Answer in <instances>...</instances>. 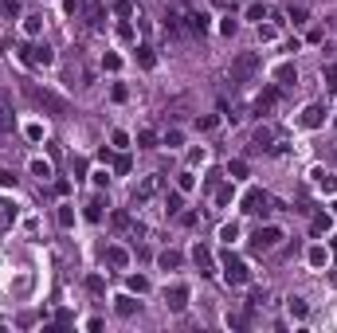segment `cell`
I'll list each match as a JSON object with an SVG mask.
<instances>
[{
  "instance_id": "6da1fadb",
  "label": "cell",
  "mask_w": 337,
  "mask_h": 333,
  "mask_svg": "<svg viewBox=\"0 0 337 333\" xmlns=\"http://www.w3.org/2000/svg\"><path fill=\"white\" fill-rule=\"evenodd\" d=\"M259 67H263V59H259L255 51H239V55L232 59V82H235V87H243V82H251Z\"/></svg>"
},
{
  "instance_id": "7a4b0ae2",
  "label": "cell",
  "mask_w": 337,
  "mask_h": 333,
  "mask_svg": "<svg viewBox=\"0 0 337 333\" xmlns=\"http://www.w3.org/2000/svg\"><path fill=\"white\" fill-rule=\"evenodd\" d=\"M24 91H28V98L35 102V106L51 110V114H67V110H71V102H67L63 94H55V91H44V87H35V82H28Z\"/></svg>"
},
{
  "instance_id": "3957f363",
  "label": "cell",
  "mask_w": 337,
  "mask_h": 333,
  "mask_svg": "<svg viewBox=\"0 0 337 333\" xmlns=\"http://www.w3.org/2000/svg\"><path fill=\"white\" fill-rule=\"evenodd\" d=\"M16 55L28 63V67H51L55 63V51L47 44H24V47H16Z\"/></svg>"
},
{
  "instance_id": "277c9868",
  "label": "cell",
  "mask_w": 337,
  "mask_h": 333,
  "mask_svg": "<svg viewBox=\"0 0 337 333\" xmlns=\"http://www.w3.org/2000/svg\"><path fill=\"white\" fill-rule=\"evenodd\" d=\"M223 278H228V286H247V282H251L247 263H243L239 255H232V251L223 255Z\"/></svg>"
},
{
  "instance_id": "5b68a950",
  "label": "cell",
  "mask_w": 337,
  "mask_h": 333,
  "mask_svg": "<svg viewBox=\"0 0 337 333\" xmlns=\"http://www.w3.org/2000/svg\"><path fill=\"white\" fill-rule=\"evenodd\" d=\"M282 239H286V235H282V227L263 224L259 231H255V235H251V247H255V251H275V247H279Z\"/></svg>"
},
{
  "instance_id": "8992f818",
  "label": "cell",
  "mask_w": 337,
  "mask_h": 333,
  "mask_svg": "<svg viewBox=\"0 0 337 333\" xmlns=\"http://www.w3.org/2000/svg\"><path fill=\"white\" fill-rule=\"evenodd\" d=\"M165 306H169L173 314H184V310H189V286H184V282L165 286Z\"/></svg>"
},
{
  "instance_id": "52a82bcc",
  "label": "cell",
  "mask_w": 337,
  "mask_h": 333,
  "mask_svg": "<svg viewBox=\"0 0 337 333\" xmlns=\"http://www.w3.org/2000/svg\"><path fill=\"white\" fill-rule=\"evenodd\" d=\"M161 184H165V177L161 173H153V177H145V181L133 188V204H145V200H153L157 192H161Z\"/></svg>"
},
{
  "instance_id": "ba28073f",
  "label": "cell",
  "mask_w": 337,
  "mask_h": 333,
  "mask_svg": "<svg viewBox=\"0 0 337 333\" xmlns=\"http://www.w3.org/2000/svg\"><path fill=\"white\" fill-rule=\"evenodd\" d=\"M298 126H302V130H322L325 126V106L322 102H310V106L298 114Z\"/></svg>"
},
{
  "instance_id": "9c48e42d",
  "label": "cell",
  "mask_w": 337,
  "mask_h": 333,
  "mask_svg": "<svg viewBox=\"0 0 337 333\" xmlns=\"http://www.w3.org/2000/svg\"><path fill=\"white\" fill-rule=\"evenodd\" d=\"M259 204H267V192L263 188H247L239 196V212H259Z\"/></svg>"
},
{
  "instance_id": "30bf717a",
  "label": "cell",
  "mask_w": 337,
  "mask_h": 333,
  "mask_svg": "<svg viewBox=\"0 0 337 333\" xmlns=\"http://www.w3.org/2000/svg\"><path fill=\"white\" fill-rule=\"evenodd\" d=\"M271 145H275V130H271V126H259L255 137H251V153H263V149H271Z\"/></svg>"
},
{
  "instance_id": "8fae6325",
  "label": "cell",
  "mask_w": 337,
  "mask_h": 333,
  "mask_svg": "<svg viewBox=\"0 0 337 333\" xmlns=\"http://www.w3.org/2000/svg\"><path fill=\"white\" fill-rule=\"evenodd\" d=\"M180 20H184V31H192V35H204V31L212 28L204 12H189V16H180Z\"/></svg>"
},
{
  "instance_id": "7c38bea8",
  "label": "cell",
  "mask_w": 337,
  "mask_h": 333,
  "mask_svg": "<svg viewBox=\"0 0 337 333\" xmlns=\"http://www.w3.org/2000/svg\"><path fill=\"white\" fill-rule=\"evenodd\" d=\"M192 263L200 267V274H212V267H216V259H212V251H208V247H200V243L192 247Z\"/></svg>"
},
{
  "instance_id": "4fadbf2b",
  "label": "cell",
  "mask_w": 337,
  "mask_h": 333,
  "mask_svg": "<svg viewBox=\"0 0 337 333\" xmlns=\"http://www.w3.org/2000/svg\"><path fill=\"white\" fill-rule=\"evenodd\" d=\"M310 177H314V184H318L322 192H337V177L329 173V169H314Z\"/></svg>"
},
{
  "instance_id": "5bb4252c",
  "label": "cell",
  "mask_w": 337,
  "mask_h": 333,
  "mask_svg": "<svg viewBox=\"0 0 337 333\" xmlns=\"http://www.w3.org/2000/svg\"><path fill=\"white\" fill-rule=\"evenodd\" d=\"M83 216H87L90 224H102V216H106V200H102V196L87 200V208H83Z\"/></svg>"
},
{
  "instance_id": "9a60e30c",
  "label": "cell",
  "mask_w": 337,
  "mask_h": 333,
  "mask_svg": "<svg viewBox=\"0 0 337 333\" xmlns=\"http://www.w3.org/2000/svg\"><path fill=\"white\" fill-rule=\"evenodd\" d=\"M275 102H279V87H267V91L255 98V114H267V110L275 106Z\"/></svg>"
},
{
  "instance_id": "2e32d148",
  "label": "cell",
  "mask_w": 337,
  "mask_h": 333,
  "mask_svg": "<svg viewBox=\"0 0 337 333\" xmlns=\"http://www.w3.org/2000/svg\"><path fill=\"white\" fill-rule=\"evenodd\" d=\"M137 306H141V302H133V294H118V298H114V310L122 314V318H133Z\"/></svg>"
},
{
  "instance_id": "e0dca14e",
  "label": "cell",
  "mask_w": 337,
  "mask_h": 333,
  "mask_svg": "<svg viewBox=\"0 0 337 333\" xmlns=\"http://www.w3.org/2000/svg\"><path fill=\"white\" fill-rule=\"evenodd\" d=\"M106 263L122 271V267H130V251H126V247H106Z\"/></svg>"
},
{
  "instance_id": "ac0fdd59",
  "label": "cell",
  "mask_w": 337,
  "mask_h": 333,
  "mask_svg": "<svg viewBox=\"0 0 337 333\" xmlns=\"http://www.w3.org/2000/svg\"><path fill=\"white\" fill-rule=\"evenodd\" d=\"M137 67H141V71H153V67H157V51H153L149 44L137 47Z\"/></svg>"
},
{
  "instance_id": "d6986e66",
  "label": "cell",
  "mask_w": 337,
  "mask_h": 333,
  "mask_svg": "<svg viewBox=\"0 0 337 333\" xmlns=\"http://www.w3.org/2000/svg\"><path fill=\"white\" fill-rule=\"evenodd\" d=\"M329 227H333V216H329V212H318V216H310V231H314V235H325Z\"/></svg>"
},
{
  "instance_id": "ffe728a7",
  "label": "cell",
  "mask_w": 337,
  "mask_h": 333,
  "mask_svg": "<svg viewBox=\"0 0 337 333\" xmlns=\"http://www.w3.org/2000/svg\"><path fill=\"white\" fill-rule=\"evenodd\" d=\"M16 224V204L12 200H0V231H8Z\"/></svg>"
},
{
  "instance_id": "44dd1931",
  "label": "cell",
  "mask_w": 337,
  "mask_h": 333,
  "mask_svg": "<svg viewBox=\"0 0 337 333\" xmlns=\"http://www.w3.org/2000/svg\"><path fill=\"white\" fill-rule=\"evenodd\" d=\"M306 263L310 267H325V263H329V251H325L322 243H314V247L306 251Z\"/></svg>"
},
{
  "instance_id": "7402d4cb",
  "label": "cell",
  "mask_w": 337,
  "mask_h": 333,
  "mask_svg": "<svg viewBox=\"0 0 337 333\" xmlns=\"http://www.w3.org/2000/svg\"><path fill=\"white\" fill-rule=\"evenodd\" d=\"M157 263H161V271H176V267L184 263V255H180V251H161Z\"/></svg>"
},
{
  "instance_id": "603a6c76",
  "label": "cell",
  "mask_w": 337,
  "mask_h": 333,
  "mask_svg": "<svg viewBox=\"0 0 337 333\" xmlns=\"http://www.w3.org/2000/svg\"><path fill=\"white\" fill-rule=\"evenodd\" d=\"M180 208H184V192L176 188V192H169V196H165V212H169V216H180Z\"/></svg>"
},
{
  "instance_id": "cb8c5ba5",
  "label": "cell",
  "mask_w": 337,
  "mask_h": 333,
  "mask_svg": "<svg viewBox=\"0 0 337 333\" xmlns=\"http://www.w3.org/2000/svg\"><path fill=\"white\" fill-rule=\"evenodd\" d=\"M275 78H279V87H294V82H298V71H294L290 63H282L279 71H275Z\"/></svg>"
},
{
  "instance_id": "d4e9b609",
  "label": "cell",
  "mask_w": 337,
  "mask_h": 333,
  "mask_svg": "<svg viewBox=\"0 0 337 333\" xmlns=\"http://www.w3.org/2000/svg\"><path fill=\"white\" fill-rule=\"evenodd\" d=\"M8 126H12V102H8L4 94H0V134H4Z\"/></svg>"
},
{
  "instance_id": "484cf974",
  "label": "cell",
  "mask_w": 337,
  "mask_h": 333,
  "mask_svg": "<svg viewBox=\"0 0 337 333\" xmlns=\"http://www.w3.org/2000/svg\"><path fill=\"white\" fill-rule=\"evenodd\" d=\"M126 286H130L133 294H145V290H149V278H145V274H130V278H126Z\"/></svg>"
},
{
  "instance_id": "4316f807",
  "label": "cell",
  "mask_w": 337,
  "mask_h": 333,
  "mask_svg": "<svg viewBox=\"0 0 337 333\" xmlns=\"http://www.w3.org/2000/svg\"><path fill=\"white\" fill-rule=\"evenodd\" d=\"M20 8H24V0H0V12L8 16V20H16V16H20Z\"/></svg>"
},
{
  "instance_id": "83f0119b",
  "label": "cell",
  "mask_w": 337,
  "mask_h": 333,
  "mask_svg": "<svg viewBox=\"0 0 337 333\" xmlns=\"http://www.w3.org/2000/svg\"><path fill=\"white\" fill-rule=\"evenodd\" d=\"M228 177H232V181H239V177H247V161H243V157H235L232 165H228Z\"/></svg>"
},
{
  "instance_id": "f1b7e54d",
  "label": "cell",
  "mask_w": 337,
  "mask_h": 333,
  "mask_svg": "<svg viewBox=\"0 0 337 333\" xmlns=\"http://www.w3.org/2000/svg\"><path fill=\"white\" fill-rule=\"evenodd\" d=\"M130 169H133L130 153H118V157H114V173H118V177H126V173H130Z\"/></svg>"
},
{
  "instance_id": "f546056e",
  "label": "cell",
  "mask_w": 337,
  "mask_h": 333,
  "mask_svg": "<svg viewBox=\"0 0 337 333\" xmlns=\"http://www.w3.org/2000/svg\"><path fill=\"white\" fill-rule=\"evenodd\" d=\"M216 126H220V118H216V114H204V118H196V130H200V134H212Z\"/></svg>"
},
{
  "instance_id": "4dcf8cb0",
  "label": "cell",
  "mask_w": 337,
  "mask_h": 333,
  "mask_svg": "<svg viewBox=\"0 0 337 333\" xmlns=\"http://www.w3.org/2000/svg\"><path fill=\"white\" fill-rule=\"evenodd\" d=\"M110 12L122 16V20H130V16H133V4H130V0H114V4H110Z\"/></svg>"
},
{
  "instance_id": "1f68e13d",
  "label": "cell",
  "mask_w": 337,
  "mask_h": 333,
  "mask_svg": "<svg viewBox=\"0 0 337 333\" xmlns=\"http://www.w3.org/2000/svg\"><path fill=\"white\" fill-rule=\"evenodd\" d=\"M235 196V184H216V204H232Z\"/></svg>"
},
{
  "instance_id": "d6a6232c",
  "label": "cell",
  "mask_w": 337,
  "mask_h": 333,
  "mask_svg": "<svg viewBox=\"0 0 337 333\" xmlns=\"http://www.w3.org/2000/svg\"><path fill=\"white\" fill-rule=\"evenodd\" d=\"M114 231H133V220H130V212H114Z\"/></svg>"
},
{
  "instance_id": "836d02e7",
  "label": "cell",
  "mask_w": 337,
  "mask_h": 333,
  "mask_svg": "<svg viewBox=\"0 0 337 333\" xmlns=\"http://www.w3.org/2000/svg\"><path fill=\"white\" fill-rule=\"evenodd\" d=\"M24 31H28V35H40V31H44V16H28V20H24Z\"/></svg>"
},
{
  "instance_id": "e575fe53",
  "label": "cell",
  "mask_w": 337,
  "mask_h": 333,
  "mask_svg": "<svg viewBox=\"0 0 337 333\" xmlns=\"http://www.w3.org/2000/svg\"><path fill=\"white\" fill-rule=\"evenodd\" d=\"M157 141H161V137L153 134V130H141V134H137V145H141V149H153Z\"/></svg>"
},
{
  "instance_id": "d590c367",
  "label": "cell",
  "mask_w": 337,
  "mask_h": 333,
  "mask_svg": "<svg viewBox=\"0 0 337 333\" xmlns=\"http://www.w3.org/2000/svg\"><path fill=\"white\" fill-rule=\"evenodd\" d=\"M176 188H180V192H192V188H196V177H192L189 169H184V173L176 177Z\"/></svg>"
},
{
  "instance_id": "8d00e7d4",
  "label": "cell",
  "mask_w": 337,
  "mask_h": 333,
  "mask_svg": "<svg viewBox=\"0 0 337 333\" xmlns=\"http://www.w3.org/2000/svg\"><path fill=\"white\" fill-rule=\"evenodd\" d=\"M220 239L223 243H235V239H239V224H223L220 227Z\"/></svg>"
},
{
  "instance_id": "74e56055",
  "label": "cell",
  "mask_w": 337,
  "mask_h": 333,
  "mask_svg": "<svg viewBox=\"0 0 337 333\" xmlns=\"http://www.w3.org/2000/svg\"><path fill=\"white\" fill-rule=\"evenodd\" d=\"M118 39H122V44H133V24H130V20L118 24Z\"/></svg>"
},
{
  "instance_id": "f35d334b",
  "label": "cell",
  "mask_w": 337,
  "mask_h": 333,
  "mask_svg": "<svg viewBox=\"0 0 337 333\" xmlns=\"http://www.w3.org/2000/svg\"><path fill=\"white\" fill-rule=\"evenodd\" d=\"M71 224H74V208L63 204V208H59V227H71Z\"/></svg>"
},
{
  "instance_id": "ab89813d",
  "label": "cell",
  "mask_w": 337,
  "mask_h": 333,
  "mask_svg": "<svg viewBox=\"0 0 337 333\" xmlns=\"http://www.w3.org/2000/svg\"><path fill=\"white\" fill-rule=\"evenodd\" d=\"M247 20H259V24H263L267 20V4H247Z\"/></svg>"
},
{
  "instance_id": "60d3db41",
  "label": "cell",
  "mask_w": 337,
  "mask_h": 333,
  "mask_svg": "<svg viewBox=\"0 0 337 333\" xmlns=\"http://www.w3.org/2000/svg\"><path fill=\"white\" fill-rule=\"evenodd\" d=\"M87 290H90V294H102V290H106L102 274H90V278H87Z\"/></svg>"
},
{
  "instance_id": "b9f144b4",
  "label": "cell",
  "mask_w": 337,
  "mask_h": 333,
  "mask_svg": "<svg viewBox=\"0 0 337 333\" xmlns=\"http://www.w3.org/2000/svg\"><path fill=\"white\" fill-rule=\"evenodd\" d=\"M31 173H35L40 181H47V177H51V165H47V161H31Z\"/></svg>"
},
{
  "instance_id": "7bdbcfd3",
  "label": "cell",
  "mask_w": 337,
  "mask_h": 333,
  "mask_svg": "<svg viewBox=\"0 0 337 333\" xmlns=\"http://www.w3.org/2000/svg\"><path fill=\"white\" fill-rule=\"evenodd\" d=\"M290 314H294V318H306V314H310V306L302 302V298H290Z\"/></svg>"
},
{
  "instance_id": "ee69618b",
  "label": "cell",
  "mask_w": 337,
  "mask_h": 333,
  "mask_svg": "<svg viewBox=\"0 0 337 333\" xmlns=\"http://www.w3.org/2000/svg\"><path fill=\"white\" fill-rule=\"evenodd\" d=\"M110 141H114L118 149H126V145H130V134H126V130H114V134H110Z\"/></svg>"
},
{
  "instance_id": "f6af8a7d",
  "label": "cell",
  "mask_w": 337,
  "mask_h": 333,
  "mask_svg": "<svg viewBox=\"0 0 337 333\" xmlns=\"http://www.w3.org/2000/svg\"><path fill=\"white\" fill-rule=\"evenodd\" d=\"M161 141L169 145V149H173V145H180V141H184V134H180V130H169V134H165Z\"/></svg>"
},
{
  "instance_id": "bcb514c9",
  "label": "cell",
  "mask_w": 337,
  "mask_h": 333,
  "mask_svg": "<svg viewBox=\"0 0 337 333\" xmlns=\"http://www.w3.org/2000/svg\"><path fill=\"white\" fill-rule=\"evenodd\" d=\"M247 314H228V325H232V329H243V325H247Z\"/></svg>"
},
{
  "instance_id": "7dc6e473",
  "label": "cell",
  "mask_w": 337,
  "mask_h": 333,
  "mask_svg": "<svg viewBox=\"0 0 337 333\" xmlns=\"http://www.w3.org/2000/svg\"><path fill=\"white\" fill-rule=\"evenodd\" d=\"M102 67H106V71H118V67H122V55H114V51L102 55Z\"/></svg>"
},
{
  "instance_id": "c3c4849f",
  "label": "cell",
  "mask_w": 337,
  "mask_h": 333,
  "mask_svg": "<svg viewBox=\"0 0 337 333\" xmlns=\"http://www.w3.org/2000/svg\"><path fill=\"white\" fill-rule=\"evenodd\" d=\"M24 134H28V141H44V126H35V121H31Z\"/></svg>"
},
{
  "instance_id": "681fc988",
  "label": "cell",
  "mask_w": 337,
  "mask_h": 333,
  "mask_svg": "<svg viewBox=\"0 0 337 333\" xmlns=\"http://www.w3.org/2000/svg\"><path fill=\"white\" fill-rule=\"evenodd\" d=\"M286 16H290V24H306V20H310V16H306V8H290Z\"/></svg>"
},
{
  "instance_id": "f907efd6",
  "label": "cell",
  "mask_w": 337,
  "mask_h": 333,
  "mask_svg": "<svg viewBox=\"0 0 337 333\" xmlns=\"http://www.w3.org/2000/svg\"><path fill=\"white\" fill-rule=\"evenodd\" d=\"M110 98H114V102H126V98H130V91H126L122 82H114V91H110Z\"/></svg>"
},
{
  "instance_id": "816d5d0a",
  "label": "cell",
  "mask_w": 337,
  "mask_h": 333,
  "mask_svg": "<svg viewBox=\"0 0 337 333\" xmlns=\"http://www.w3.org/2000/svg\"><path fill=\"white\" fill-rule=\"evenodd\" d=\"M322 75H325V87H329V91H337V67H325Z\"/></svg>"
},
{
  "instance_id": "f5cc1de1",
  "label": "cell",
  "mask_w": 337,
  "mask_h": 333,
  "mask_svg": "<svg viewBox=\"0 0 337 333\" xmlns=\"http://www.w3.org/2000/svg\"><path fill=\"white\" fill-rule=\"evenodd\" d=\"M223 181V169H212V173H208V188H212V192H216V184Z\"/></svg>"
},
{
  "instance_id": "db71d44e",
  "label": "cell",
  "mask_w": 337,
  "mask_h": 333,
  "mask_svg": "<svg viewBox=\"0 0 337 333\" xmlns=\"http://www.w3.org/2000/svg\"><path fill=\"white\" fill-rule=\"evenodd\" d=\"M216 12H235V0H212Z\"/></svg>"
},
{
  "instance_id": "11a10c76",
  "label": "cell",
  "mask_w": 337,
  "mask_h": 333,
  "mask_svg": "<svg viewBox=\"0 0 337 333\" xmlns=\"http://www.w3.org/2000/svg\"><path fill=\"white\" fill-rule=\"evenodd\" d=\"M0 184H4V188H16V177H12V169H0Z\"/></svg>"
},
{
  "instance_id": "9f6ffc18",
  "label": "cell",
  "mask_w": 337,
  "mask_h": 333,
  "mask_svg": "<svg viewBox=\"0 0 337 333\" xmlns=\"http://www.w3.org/2000/svg\"><path fill=\"white\" fill-rule=\"evenodd\" d=\"M235 28H239V24H235L232 16H228V20H220V31H223V35H235Z\"/></svg>"
},
{
  "instance_id": "6f0895ef",
  "label": "cell",
  "mask_w": 337,
  "mask_h": 333,
  "mask_svg": "<svg viewBox=\"0 0 337 333\" xmlns=\"http://www.w3.org/2000/svg\"><path fill=\"white\" fill-rule=\"evenodd\" d=\"M55 196H71V181H55Z\"/></svg>"
},
{
  "instance_id": "680465c9",
  "label": "cell",
  "mask_w": 337,
  "mask_h": 333,
  "mask_svg": "<svg viewBox=\"0 0 337 333\" xmlns=\"http://www.w3.org/2000/svg\"><path fill=\"white\" fill-rule=\"evenodd\" d=\"M90 181H94V184H98V188H102V184L110 181V173H106V169H98V173H94V177H90Z\"/></svg>"
},
{
  "instance_id": "91938a15",
  "label": "cell",
  "mask_w": 337,
  "mask_h": 333,
  "mask_svg": "<svg viewBox=\"0 0 337 333\" xmlns=\"http://www.w3.org/2000/svg\"><path fill=\"white\" fill-rule=\"evenodd\" d=\"M259 35H263V39H275V35H279V31L271 28V24H259Z\"/></svg>"
},
{
  "instance_id": "94428289",
  "label": "cell",
  "mask_w": 337,
  "mask_h": 333,
  "mask_svg": "<svg viewBox=\"0 0 337 333\" xmlns=\"http://www.w3.org/2000/svg\"><path fill=\"white\" fill-rule=\"evenodd\" d=\"M204 161V149H189V165H200Z\"/></svg>"
},
{
  "instance_id": "6125c7cd",
  "label": "cell",
  "mask_w": 337,
  "mask_h": 333,
  "mask_svg": "<svg viewBox=\"0 0 337 333\" xmlns=\"http://www.w3.org/2000/svg\"><path fill=\"white\" fill-rule=\"evenodd\" d=\"M180 224H184V227H196V212H180Z\"/></svg>"
},
{
  "instance_id": "be15d7a7",
  "label": "cell",
  "mask_w": 337,
  "mask_h": 333,
  "mask_svg": "<svg viewBox=\"0 0 337 333\" xmlns=\"http://www.w3.org/2000/svg\"><path fill=\"white\" fill-rule=\"evenodd\" d=\"M329 208H333V216H337V200H333V204H329Z\"/></svg>"
}]
</instances>
